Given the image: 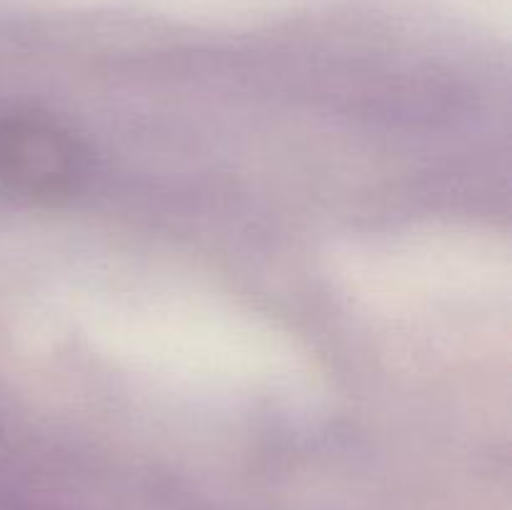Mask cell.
Returning a JSON list of instances; mask_svg holds the SVG:
<instances>
[{"label":"cell","mask_w":512,"mask_h":510,"mask_svg":"<svg viewBox=\"0 0 512 510\" xmlns=\"http://www.w3.org/2000/svg\"><path fill=\"white\" fill-rule=\"evenodd\" d=\"M83 178V150L68 130L40 115L0 123V185L30 203L68 198Z\"/></svg>","instance_id":"obj_1"}]
</instances>
